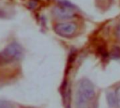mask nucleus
<instances>
[{
    "instance_id": "nucleus-1",
    "label": "nucleus",
    "mask_w": 120,
    "mask_h": 108,
    "mask_svg": "<svg viewBox=\"0 0 120 108\" xmlns=\"http://www.w3.org/2000/svg\"><path fill=\"white\" fill-rule=\"evenodd\" d=\"M96 96L94 84L88 79H81L77 85L75 105L77 108H86L87 105Z\"/></svg>"
},
{
    "instance_id": "nucleus-2",
    "label": "nucleus",
    "mask_w": 120,
    "mask_h": 108,
    "mask_svg": "<svg viewBox=\"0 0 120 108\" xmlns=\"http://www.w3.org/2000/svg\"><path fill=\"white\" fill-rule=\"evenodd\" d=\"M24 54L22 47L16 42L9 44L0 52V65H6L22 59Z\"/></svg>"
},
{
    "instance_id": "nucleus-3",
    "label": "nucleus",
    "mask_w": 120,
    "mask_h": 108,
    "mask_svg": "<svg viewBox=\"0 0 120 108\" xmlns=\"http://www.w3.org/2000/svg\"><path fill=\"white\" fill-rule=\"evenodd\" d=\"M74 6L66 1H61L60 5L53 8V14L59 19H70L75 16Z\"/></svg>"
},
{
    "instance_id": "nucleus-4",
    "label": "nucleus",
    "mask_w": 120,
    "mask_h": 108,
    "mask_svg": "<svg viewBox=\"0 0 120 108\" xmlns=\"http://www.w3.org/2000/svg\"><path fill=\"white\" fill-rule=\"evenodd\" d=\"M77 30V25L73 22H65L58 23L54 27L55 32L62 37L65 38H70L75 35Z\"/></svg>"
},
{
    "instance_id": "nucleus-5",
    "label": "nucleus",
    "mask_w": 120,
    "mask_h": 108,
    "mask_svg": "<svg viewBox=\"0 0 120 108\" xmlns=\"http://www.w3.org/2000/svg\"><path fill=\"white\" fill-rule=\"evenodd\" d=\"M106 98H107L108 104L110 108H113L117 105V101L115 93L112 92V91L108 92L107 95H106Z\"/></svg>"
},
{
    "instance_id": "nucleus-6",
    "label": "nucleus",
    "mask_w": 120,
    "mask_h": 108,
    "mask_svg": "<svg viewBox=\"0 0 120 108\" xmlns=\"http://www.w3.org/2000/svg\"><path fill=\"white\" fill-rule=\"evenodd\" d=\"M0 108H15V107L10 101L0 99Z\"/></svg>"
},
{
    "instance_id": "nucleus-7",
    "label": "nucleus",
    "mask_w": 120,
    "mask_h": 108,
    "mask_svg": "<svg viewBox=\"0 0 120 108\" xmlns=\"http://www.w3.org/2000/svg\"><path fill=\"white\" fill-rule=\"evenodd\" d=\"M115 95H116L117 104H119L120 105V86L117 88V89H116V91H115Z\"/></svg>"
},
{
    "instance_id": "nucleus-8",
    "label": "nucleus",
    "mask_w": 120,
    "mask_h": 108,
    "mask_svg": "<svg viewBox=\"0 0 120 108\" xmlns=\"http://www.w3.org/2000/svg\"><path fill=\"white\" fill-rule=\"evenodd\" d=\"M32 108V107H28V108Z\"/></svg>"
}]
</instances>
